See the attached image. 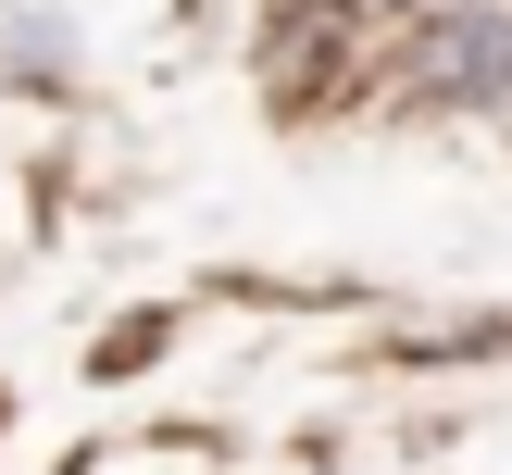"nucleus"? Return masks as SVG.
<instances>
[{"mask_svg": "<svg viewBox=\"0 0 512 475\" xmlns=\"http://www.w3.org/2000/svg\"><path fill=\"white\" fill-rule=\"evenodd\" d=\"M425 88L438 100H512V13L500 0H438V25H425Z\"/></svg>", "mask_w": 512, "mask_h": 475, "instance_id": "f257e3e1", "label": "nucleus"}]
</instances>
